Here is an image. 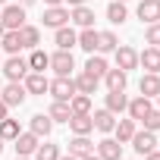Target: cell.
<instances>
[{
    "label": "cell",
    "mask_w": 160,
    "mask_h": 160,
    "mask_svg": "<svg viewBox=\"0 0 160 160\" xmlns=\"http://www.w3.org/2000/svg\"><path fill=\"white\" fill-rule=\"evenodd\" d=\"M47 94L53 98V101H72V94H75V82H72V75H57L53 82L47 85Z\"/></svg>",
    "instance_id": "obj_1"
},
{
    "label": "cell",
    "mask_w": 160,
    "mask_h": 160,
    "mask_svg": "<svg viewBox=\"0 0 160 160\" xmlns=\"http://www.w3.org/2000/svg\"><path fill=\"white\" fill-rule=\"evenodd\" d=\"M0 22H3L7 32H19V28L25 25V7H19V3H7L3 13H0Z\"/></svg>",
    "instance_id": "obj_2"
},
{
    "label": "cell",
    "mask_w": 160,
    "mask_h": 160,
    "mask_svg": "<svg viewBox=\"0 0 160 160\" xmlns=\"http://www.w3.org/2000/svg\"><path fill=\"white\" fill-rule=\"evenodd\" d=\"M0 66H3V75L10 78V82H22V78L32 72V69H28V60H25V57H19V53H13L7 63H0Z\"/></svg>",
    "instance_id": "obj_3"
},
{
    "label": "cell",
    "mask_w": 160,
    "mask_h": 160,
    "mask_svg": "<svg viewBox=\"0 0 160 160\" xmlns=\"http://www.w3.org/2000/svg\"><path fill=\"white\" fill-rule=\"evenodd\" d=\"M0 98H3V104H7V107H22V104H25V98H28V91H25V85H22V82H7L3 88H0Z\"/></svg>",
    "instance_id": "obj_4"
},
{
    "label": "cell",
    "mask_w": 160,
    "mask_h": 160,
    "mask_svg": "<svg viewBox=\"0 0 160 160\" xmlns=\"http://www.w3.org/2000/svg\"><path fill=\"white\" fill-rule=\"evenodd\" d=\"M113 57H116V66H119L122 72H132V69H138V50H135V47H129V44H119V47L113 50Z\"/></svg>",
    "instance_id": "obj_5"
},
{
    "label": "cell",
    "mask_w": 160,
    "mask_h": 160,
    "mask_svg": "<svg viewBox=\"0 0 160 160\" xmlns=\"http://www.w3.org/2000/svg\"><path fill=\"white\" fill-rule=\"evenodd\" d=\"M129 144L135 148V154H151V151H157V132L141 129V132H135V135H132V141H129Z\"/></svg>",
    "instance_id": "obj_6"
},
{
    "label": "cell",
    "mask_w": 160,
    "mask_h": 160,
    "mask_svg": "<svg viewBox=\"0 0 160 160\" xmlns=\"http://www.w3.org/2000/svg\"><path fill=\"white\" fill-rule=\"evenodd\" d=\"M38 144H41V138H38L35 132H19V135L13 138V148H16V157H32Z\"/></svg>",
    "instance_id": "obj_7"
},
{
    "label": "cell",
    "mask_w": 160,
    "mask_h": 160,
    "mask_svg": "<svg viewBox=\"0 0 160 160\" xmlns=\"http://www.w3.org/2000/svg\"><path fill=\"white\" fill-rule=\"evenodd\" d=\"M50 69H53L57 75H72V69H75L72 50H57V53H50Z\"/></svg>",
    "instance_id": "obj_8"
},
{
    "label": "cell",
    "mask_w": 160,
    "mask_h": 160,
    "mask_svg": "<svg viewBox=\"0 0 160 160\" xmlns=\"http://www.w3.org/2000/svg\"><path fill=\"white\" fill-rule=\"evenodd\" d=\"M44 25L47 28H63V25H69V7H47L44 10Z\"/></svg>",
    "instance_id": "obj_9"
},
{
    "label": "cell",
    "mask_w": 160,
    "mask_h": 160,
    "mask_svg": "<svg viewBox=\"0 0 160 160\" xmlns=\"http://www.w3.org/2000/svg\"><path fill=\"white\" fill-rule=\"evenodd\" d=\"M53 44H57V50H72V47L78 44V32H75L72 25L53 28Z\"/></svg>",
    "instance_id": "obj_10"
},
{
    "label": "cell",
    "mask_w": 160,
    "mask_h": 160,
    "mask_svg": "<svg viewBox=\"0 0 160 160\" xmlns=\"http://www.w3.org/2000/svg\"><path fill=\"white\" fill-rule=\"evenodd\" d=\"M94 154H98L101 160H122V144H119L116 138H104V141L94 144Z\"/></svg>",
    "instance_id": "obj_11"
},
{
    "label": "cell",
    "mask_w": 160,
    "mask_h": 160,
    "mask_svg": "<svg viewBox=\"0 0 160 160\" xmlns=\"http://www.w3.org/2000/svg\"><path fill=\"white\" fill-rule=\"evenodd\" d=\"M69 22H75L78 28H91V25H94V10H91L88 3H82V7H69Z\"/></svg>",
    "instance_id": "obj_12"
},
{
    "label": "cell",
    "mask_w": 160,
    "mask_h": 160,
    "mask_svg": "<svg viewBox=\"0 0 160 160\" xmlns=\"http://www.w3.org/2000/svg\"><path fill=\"white\" fill-rule=\"evenodd\" d=\"M126 110H129V116H132L135 122H141V119H144V116L154 110V104H151V98L138 94V98H132V101H129V107H126Z\"/></svg>",
    "instance_id": "obj_13"
},
{
    "label": "cell",
    "mask_w": 160,
    "mask_h": 160,
    "mask_svg": "<svg viewBox=\"0 0 160 160\" xmlns=\"http://www.w3.org/2000/svg\"><path fill=\"white\" fill-rule=\"evenodd\" d=\"M135 132H138V122H135L132 116H129V119H116V126H113V138H116L119 144H129Z\"/></svg>",
    "instance_id": "obj_14"
},
{
    "label": "cell",
    "mask_w": 160,
    "mask_h": 160,
    "mask_svg": "<svg viewBox=\"0 0 160 160\" xmlns=\"http://www.w3.org/2000/svg\"><path fill=\"white\" fill-rule=\"evenodd\" d=\"M138 66L144 69V72H160V47H144L141 53H138Z\"/></svg>",
    "instance_id": "obj_15"
},
{
    "label": "cell",
    "mask_w": 160,
    "mask_h": 160,
    "mask_svg": "<svg viewBox=\"0 0 160 160\" xmlns=\"http://www.w3.org/2000/svg\"><path fill=\"white\" fill-rule=\"evenodd\" d=\"M22 85H25V91H28V94H47L50 78H47L44 72H28V75L22 78Z\"/></svg>",
    "instance_id": "obj_16"
},
{
    "label": "cell",
    "mask_w": 160,
    "mask_h": 160,
    "mask_svg": "<svg viewBox=\"0 0 160 160\" xmlns=\"http://www.w3.org/2000/svg\"><path fill=\"white\" fill-rule=\"evenodd\" d=\"M69 129H72V135H91V132H94L91 113H72V116H69Z\"/></svg>",
    "instance_id": "obj_17"
},
{
    "label": "cell",
    "mask_w": 160,
    "mask_h": 160,
    "mask_svg": "<svg viewBox=\"0 0 160 160\" xmlns=\"http://www.w3.org/2000/svg\"><path fill=\"white\" fill-rule=\"evenodd\" d=\"M28 132H35L38 138H47V135L53 132V119H50L47 113H35V116L28 119Z\"/></svg>",
    "instance_id": "obj_18"
},
{
    "label": "cell",
    "mask_w": 160,
    "mask_h": 160,
    "mask_svg": "<svg viewBox=\"0 0 160 160\" xmlns=\"http://www.w3.org/2000/svg\"><path fill=\"white\" fill-rule=\"evenodd\" d=\"M104 85H107V91H126V85H129V72H122L119 66H116V69H107Z\"/></svg>",
    "instance_id": "obj_19"
},
{
    "label": "cell",
    "mask_w": 160,
    "mask_h": 160,
    "mask_svg": "<svg viewBox=\"0 0 160 160\" xmlns=\"http://www.w3.org/2000/svg\"><path fill=\"white\" fill-rule=\"evenodd\" d=\"M138 91L144 94V98H157L160 94V72H144L141 75V82H138Z\"/></svg>",
    "instance_id": "obj_20"
},
{
    "label": "cell",
    "mask_w": 160,
    "mask_h": 160,
    "mask_svg": "<svg viewBox=\"0 0 160 160\" xmlns=\"http://www.w3.org/2000/svg\"><path fill=\"white\" fill-rule=\"evenodd\" d=\"M135 13H138V19L148 22V25H151V22H160V0H141Z\"/></svg>",
    "instance_id": "obj_21"
},
{
    "label": "cell",
    "mask_w": 160,
    "mask_h": 160,
    "mask_svg": "<svg viewBox=\"0 0 160 160\" xmlns=\"http://www.w3.org/2000/svg\"><path fill=\"white\" fill-rule=\"evenodd\" d=\"M91 119H94V129H98V132H104V135H110V132H113V126H116V113H110L107 107H104V110H94V113H91Z\"/></svg>",
    "instance_id": "obj_22"
},
{
    "label": "cell",
    "mask_w": 160,
    "mask_h": 160,
    "mask_svg": "<svg viewBox=\"0 0 160 160\" xmlns=\"http://www.w3.org/2000/svg\"><path fill=\"white\" fill-rule=\"evenodd\" d=\"M72 82H75V91H78V94H94V91H98V85H101V78H94L91 72H85V69H82V72L72 78Z\"/></svg>",
    "instance_id": "obj_23"
},
{
    "label": "cell",
    "mask_w": 160,
    "mask_h": 160,
    "mask_svg": "<svg viewBox=\"0 0 160 160\" xmlns=\"http://www.w3.org/2000/svg\"><path fill=\"white\" fill-rule=\"evenodd\" d=\"M107 69H110V63H107V57H104V53H88L85 72H91L94 78H104V75H107Z\"/></svg>",
    "instance_id": "obj_24"
},
{
    "label": "cell",
    "mask_w": 160,
    "mask_h": 160,
    "mask_svg": "<svg viewBox=\"0 0 160 160\" xmlns=\"http://www.w3.org/2000/svg\"><path fill=\"white\" fill-rule=\"evenodd\" d=\"M69 154H72V157H78V160H82L85 154H94L91 138H88V135H72V141H69Z\"/></svg>",
    "instance_id": "obj_25"
},
{
    "label": "cell",
    "mask_w": 160,
    "mask_h": 160,
    "mask_svg": "<svg viewBox=\"0 0 160 160\" xmlns=\"http://www.w3.org/2000/svg\"><path fill=\"white\" fill-rule=\"evenodd\" d=\"M104 107L110 110V113H122L126 107H129V98H126V91H107V98H104Z\"/></svg>",
    "instance_id": "obj_26"
},
{
    "label": "cell",
    "mask_w": 160,
    "mask_h": 160,
    "mask_svg": "<svg viewBox=\"0 0 160 160\" xmlns=\"http://www.w3.org/2000/svg\"><path fill=\"white\" fill-rule=\"evenodd\" d=\"M19 38H22V47L35 50V47L41 44V28H38V25H28V22H25V25L19 28Z\"/></svg>",
    "instance_id": "obj_27"
},
{
    "label": "cell",
    "mask_w": 160,
    "mask_h": 160,
    "mask_svg": "<svg viewBox=\"0 0 160 160\" xmlns=\"http://www.w3.org/2000/svg\"><path fill=\"white\" fill-rule=\"evenodd\" d=\"M75 47H82L85 53H94V50H98V32H94V25L78 32V44H75Z\"/></svg>",
    "instance_id": "obj_28"
},
{
    "label": "cell",
    "mask_w": 160,
    "mask_h": 160,
    "mask_svg": "<svg viewBox=\"0 0 160 160\" xmlns=\"http://www.w3.org/2000/svg\"><path fill=\"white\" fill-rule=\"evenodd\" d=\"M129 19V10H126V3L122 0H113V3L107 7V22H113V25H122Z\"/></svg>",
    "instance_id": "obj_29"
},
{
    "label": "cell",
    "mask_w": 160,
    "mask_h": 160,
    "mask_svg": "<svg viewBox=\"0 0 160 160\" xmlns=\"http://www.w3.org/2000/svg\"><path fill=\"white\" fill-rule=\"evenodd\" d=\"M28 69H32V72H44V69H50V53H44L41 47H35L32 57H28Z\"/></svg>",
    "instance_id": "obj_30"
},
{
    "label": "cell",
    "mask_w": 160,
    "mask_h": 160,
    "mask_svg": "<svg viewBox=\"0 0 160 160\" xmlns=\"http://www.w3.org/2000/svg\"><path fill=\"white\" fill-rule=\"evenodd\" d=\"M119 47V38L113 32H98V53H113Z\"/></svg>",
    "instance_id": "obj_31"
},
{
    "label": "cell",
    "mask_w": 160,
    "mask_h": 160,
    "mask_svg": "<svg viewBox=\"0 0 160 160\" xmlns=\"http://www.w3.org/2000/svg\"><path fill=\"white\" fill-rule=\"evenodd\" d=\"M47 116H50L53 122H69L72 110H69V104H66V101H53V104H50V110H47Z\"/></svg>",
    "instance_id": "obj_32"
},
{
    "label": "cell",
    "mask_w": 160,
    "mask_h": 160,
    "mask_svg": "<svg viewBox=\"0 0 160 160\" xmlns=\"http://www.w3.org/2000/svg\"><path fill=\"white\" fill-rule=\"evenodd\" d=\"M0 47H3L10 57L19 53V50H22V38H19V32H3V38H0Z\"/></svg>",
    "instance_id": "obj_33"
},
{
    "label": "cell",
    "mask_w": 160,
    "mask_h": 160,
    "mask_svg": "<svg viewBox=\"0 0 160 160\" xmlns=\"http://www.w3.org/2000/svg\"><path fill=\"white\" fill-rule=\"evenodd\" d=\"M35 160H60V144H38L35 148V154H32Z\"/></svg>",
    "instance_id": "obj_34"
},
{
    "label": "cell",
    "mask_w": 160,
    "mask_h": 160,
    "mask_svg": "<svg viewBox=\"0 0 160 160\" xmlns=\"http://www.w3.org/2000/svg\"><path fill=\"white\" fill-rule=\"evenodd\" d=\"M69 110L72 113H91V94H72V101H69Z\"/></svg>",
    "instance_id": "obj_35"
},
{
    "label": "cell",
    "mask_w": 160,
    "mask_h": 160,
    "mask_svg": "<svg viewBox=\"0 0 160 160\" xmlns=\"http://www.w3.org/2000/svg\"><path fill=\"white\" fill-rule=\"evenodd\" d=\"M22 129H19V119H0V138H3V141H13L16 135H19Z\"/></svg>",
    "instance_id": "obj_36"
},
{
    "label": "cell",
    "mask_w": 160,
    "mask_h": 160,
    "mask_svg": "<svg viewBox=\"0 0 160 160\" xmlns=\"http://www.w3.org/2000/svg\"><path fill=\"white\" fill-rule=\"evenodd\" d=\"M144 41H148L151 47H160V22H151V25H148V32H144Z\"/></svg>",
    "instance_id": "obj_37"
},
{
    "label": "cell",
    "mask_w": 160,
    "mask_h": 160,
    "mask_svg": "<svg viewBox=\"0 0 160 160\" xmlns=\"http://www.w3.org/2000/svg\"><path fill=\"white\" fill-rule=\"evenodd\" d=\"M141 122H144V129H151V132H160V110L154 107V110H151V113H148Z\"/></svg>",
    "instance_id": "obj_38"
},
{
    "label": "cell",
    "mask_w": 160,
    "mask_h": 160,
    "mask_svg": "<svg viewBox=\"0 0 160 160\" xmlns=\"http://www.w3.org/2000/svg\"><path fill=\"white\" fill-rule=\"evenodd\" d=\"M7 116H10V107L3 104V98H0V119H7Z\"/></svg>",
    "instance_id": "obj_39"
},
{
    "label": "cell",
    "mask_w": 160,
    "mask_h": 160,
    "mask_svg": "<svg viewBox=\"0 0 160 160\" xmlns=\"http://www.w3.org/2000/svg\"><path fill=\"white\" fill-rule=\"evenodd\" d=\"M144 160H160V151H151V154H144Z\"/></svg>",
    "instance_id": "obj_40"
},
{
    "label": "cell",
    "mask_w": 160,
    "mask_h": 160,
    "mask_svg": "<svg viewBox=\"0 0 160 160\" xmlns=\"http://www.w3.org/2000/svg\"><path fill=\"white\" fill-rule=\"evenodd\" d=\"M41 3H44V7H60L63 0H41Z\"/></svg>",
    "instance_id": "obj_41"
},
{
    "label": "cell",
    "mask_w": 160,
    "mask_h": 160,
    "mask_svg": "<svg viewBox=\"0 0 160 160\" xmlns=\"http://www.w3.org/2000/svg\"><path fill=\"white\" fill-rule=\"evenodd\" d=\"M69 7H82V3H88V0H66Z\"/></svg>",
    "instance_id": "obj_42"
},
{
    "label": "cell",
    "mask_w": 160,
    "mask_h": 160,
    "mask_svg": "<svg viewBox=\"0 0 160 160\" xmlns=\"http://www.w3.org/2000/svg\"><path fill=\"white\" fill-rule=\"evenodd\" d=\"M16 3H19V7H25V10H28V7H32V3H35V0H16Z\"/></svg>",
    "instance_id": "obj_43"
},
{
    "label": "cell",
    "mask_w": 160,
    "mask_h": 160,
    "mask_svg": "<svg viewBox=\"0 0 160 160\" xmlns=\"http://www.w3.org/2000/svg\"><path fill=\"white\" fill-rule=\"evenodd\" d=\"M60 160H78V157H72V154H60Z\"/></svg>",
    "instance_id": "obj_44"
},
{
    "label": "cell",
    "mask_w": 160,
    "mask_h": 160,
    "mask_svg": "<svg viewBox=\"0 0 160 160\" xmlns=\"http://www.w3.org/2000/svg\"><path fill=\"white\" fill-rule=\"evenodd\" d=\"M82 160H101V157H98V154H85Z\"/></svg>",
    "instance_id": "obj_45"
},
{
    "label": "cell",
    "mask_w": 160,
    "mask_h": 160,
    "mask_svg": "<svg viewBox=\"0 0 160 160\" xmlns=\"http://www.w3.org/2000/svg\"><path fill=\"white\" fill-rule=\"evenodd\" d=\"M3 32H7V28H3V22H0V38H3Z\"/></svg>",
    "instance_id": "obj_46"
},
{
    "label": "cell",
    "mask_w": 160,
    "mask_h": 160,
    "mask_svg": "<svg viewBox=\"0 0 160 160\" xmlns=\"http://www.w3.org/2000/svg\"><path fill=\"white\" fill-rule=\"evenodd\" d=\"M16 160H35V157H16Z\"/></svg>",
    "instance_id": "obj_47"
},
{
    "label": "cell",
    "mask_w": 160,
    "mask_h": 160,
    "mask_svg": "<svg viewBox=\"0 0 160 160\" xmlns=\"http://www.w3.org/2000/svg\"><path fill=\"white\" fill-rule=\"evenodd\" d=\"M7 3H10V0H0V7H7Z\"/></svg>",
    "instance_id": "obj_48"
},
{
    "label": "cell",
    "mask_w": 160,
    "mask_h": 160,
    "mask_svg": "<svg viewBox=\"0 0 160 160\" xmlns=\"http://www.w3.org/2000/svg\"><path fill=\"white\" fill-rule=\"evenodd\" d=\"M0 154H3V138H0Z\"/></svg>",
    "instance_id": "obj_49"
},
{
    "label": "cell",
    "mask_w": 160,
    "mask_h": 160,
    "mask_svg": "<svg viewBox=\"0 0 160 160\" xmlns=\"http://www.w3.org/2000/svg\"><path fill=\"white\" fill-rule=\"evenodd\" d=\"M157 110H160V94H157Z\"/></svg>",
    "instance_id": "obj_50"
},
{
    "label": "cell",
    "mask_w": 160,
    "mask_h": 160,
    "mask_svg": "<svg viewBox=\"0 0 160 160\" xmlns=\"http://www.w3.org/2000/svg\"><path fill=\"white\" fill-rule=\"evenodd\" d=\"M0 88H3V82H0Z\"/></svg>",
    "instance_id": "obj_51"
},
{
    "label": "cell",
    "mask_w": 160,
    "mask_h": 160,
    "mask_svg": "<svg viewBox=\"0 0 160 160\" xmlns=\"http://www.w3.org/2000/svg\"><path fill=\"white\" fill-rule=\"evenodd\" d=\"M122 3H129V0H122Z\"/></svg>",
    "instance_id": "obj_52"
},
{
    "label": "cell",
    "mask_w": 160,
    "mask_h": 160,
    "mask_svg": "<svg viewBox=\"0 0 160 160\" xmlns=\"http://www.w3.org/2000/svg\"><path fill=\"white\" fill-rule=\"evenodd\" d=\"M157 144H160V141H157Z\"/></svg>",
    "instance_id": "obj_53"
}]
</instances>
